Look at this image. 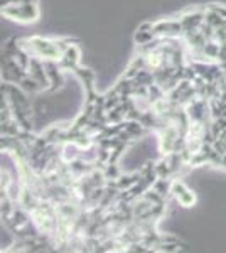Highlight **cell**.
Masks as SVG:
<instances>
[{
    "label": "cell",
    "instance_id": "6da1fadb",
    "mask_svg": "<svg viewBox=\"0 0 226 253\" xmlns=\"http://www.w3.org/2000/svg\"><path fill=\"white\" fill-rule=\"evenodd\" d=\"M39 5L38 0H19L2 5V15L7 19L17 20L22 24H31L39 19Z\"/></svg>",
    "mask_w": 226,
    "mask_h": 253
},
{
    "label": "cell",
    "instance_id": "7a4b0ae2",
    "mask_svg": "<svg viewBox=\"0 0 226 253\" xmlns=\"http://www.w3.org/2000/svg\"><path fill=\"white\" fill-rule=\"evenodd\" d=\"M171 193L174 194L176 201L184 208H191L196 203V194L182 181H172Z\"/></svg>",
    "mask_w": 226,
    "mask_h": 253
},
{
    "label": "cell",
    "instance_id": "3957f363",
    "mask_svg": "<svg viewBox=\"0 0 226 253\" xmlns=\"http://www.w3.org/2000/svg\"><path fill=\"white\" fill-rule=\"evenodd\" d=\"M80 58H81V52H80V49H78V46L68 44L63 51V56H61V59L57 61V63H59L61 69H64V71H75L78 68V64H80Z\"/></svg>",
    "mask_w": 226,
    "mask_h": 253
}]
</instances>
